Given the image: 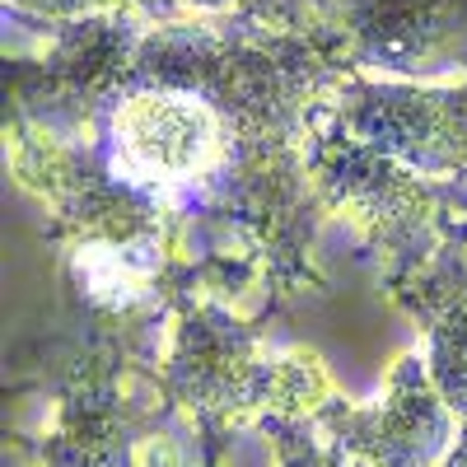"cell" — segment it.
<instances>
[{
    "instance_id": "8",
    "label": "cell",
    "mask_w": 467,
    "mask_h": 467,
    "mask_svg": "<svg viewBox=\"0 0 467 467\" xmlns=\"http://www.w3.org/2000/svg\"><path fill=\"white\" fill-rule=\"evenodd\" d=\"M462 15V0H356L346 24L360 61L411 75L458 33Z\"/></svg>"
},
{
    "instance_id": "6",
    "label": "cell",
    "mask_w": 467,
    "mask_h": 467,
    "mask_svg": "<svg viewBox=\"0 0 467 467\" xmlns=\"http://www.w3.org/2000/svg\"><path fill=\"white\" fill-rule=\"evenodd\" d=\"M112 145L122 164L150 178H197L215 164L224 127L202 94L131 89L112 103Z\"/></svg>"
},
{
    "instance_id": "5",
    "label": "cell",
    "mask_w": 467,
    "mask_h": 467,
    "mask_svg": "<svg viewBox=\"0 0 467 467\" xmlns=\"http://www.w3.org/2000/svg\"><path fill=\"white\" fill-rule=\"evenodd\" d=\"M164 388L192 411H248L276 393V369L262 360L257 337L234 314L220 304H197L178 323Z\"/></svg>"
},
{
    "instance_id": "10",
    "label": "cell",
    "mask_w": 467,
    "mask_h": 467,
    "mask_svg": "<svg viewBox=\"0 0 467 467\" xmlns=\"http://www.w3.org/2000/svg\"><path fill=\"white\" fill-rule=\"evenodd\" d=\"M266 435L276 440L281 467H346V453L337 444H323L308 435L304 420H285V416H266Z\"/></svg>"
},
{
    "instance_id": "3",
    "label": "cell",
    "mask_w": 467,
    "mask_h": 467,
    "mask_svg": "<svg viewBox=\"0 0 467 467\" xmlns=\"http://www.w3.org/2000/svg\"><path fill=\"white\" fill-rule=\"evenodd\" d=\"M341 453H356L365 467H440L453 444V411L420 356H402L379 407H341L318 411Z\"/></svg>"
},
{
    "instance_id": "9",
    "label": "cell",
    "mask_w": 467,
    "mask_h": 467,
    "mask_svg": "<svg viewBox=\"0 0 467 467\" xmlns=\"http://www.w3.org/2000/svg\"><path fill=\"white\" fill-rule=\"evenodd\" d=\"M47 467H131V420L108 383H85L66 398Z\"/></svg>"
},
{
    "instance_id": "11",
    "label": "cell",
    "mask_w": 467,
    "mask_h": 467,
    "mask_svg": "<svg viewBox=\"0 0 467 467\" xmlns=\"http://www.w3.org/2000/svg\"><path fill=\"white\" fill-rule=\"evenodd\" d=\"M10 5L24 15H37V19H89L108 0H10Z\"/></svg>"
},
{
    "instance_id": "7",
    "label": "cell",
    "mask_w": 467,
    "mask_h": 467,
    "mask_svg": "<svg viewBox=\"0 0 467 467\" xmlns=\"http://www.w3.org/2000/svg\"><path fill=\"white\" fill-rule=\"evenodd\" d=\"M407 314L425 332V369L440 398L467 425V248L444 244L416 271V281L398 290Z\"/></svg>"
},
{
    "instance_id": "2",
    "label": "cell",
    "mask_w": 467,
    "mask_h": 467,
    "mask_svg": "<svg viewBox=\"0 0 467 467\" xmlns=\"http://www.w3.org/2000/svg\"><path fill=\"white\" fill-rule=\"evenodd\" d=\"M341 131L411 173H467V89L350 80L337 99Z\"/></svg>"
},
{
    "instance_id": "4",
    "label": "cell",
    "mask_w": 467,
    "mask_h": 467,
    "mask_svg": "<svg viewBox=\"0 0 467 467\" xmlns=\"http://www.w3.org/2000/svg\"><path fill=\"white\" fill-rule=\"evenodd\" d=\"M314 173L327 197L356 215L379 248H393V257L416 262V248L431 244L435 192L420 182V173L402 169L398 160L360 145L346 131L318 136Z\"/></svg>"
},
{
    "instance_id": "1",
    "label": "cell",
    "mask_w": 467,
    "mask_h": 467,
    "mask_svg": "<svg viewBox=\"0 0 467 467\" xmlns=\"http://www.w3.org/2000/svg\"><path fill=\"white\" fill-rule=\"evenodd\" d=\"M323 85V66L304 47H224V43H145L131 61V89L202 94L229 140L248 154H276L299 136L304 108Z\"/></svg>"
}]
</instances>
